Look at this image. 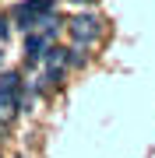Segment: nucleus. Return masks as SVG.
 Returning a JSON list of instances; mask_svg holds the SVG:
<instances>
[{"mask_svg": "<svg viewBox=\"0 0 155 158\" xmlns=\"http://www.w3.org/2000/svg\"><path fill=\"white\" fill-rule=\"evenodd\" d=\"M21 95H25V81L18 70L0 74V127H11L18 113H21Z\"/></svg>", "mask_w": 155, "mask_h": 158, "instance_id": "obj_1", "label": "nucleus"}, {"mask_svg": "<svg viewBox=\"0 0 155 158\" xmlns=\"http://www.w3.org/2000/svg\"><path fill=\"white\" fill-rule=\"evenodd\" d=\"M50 14H53V0H25L14 7V21L21 32H35Z\"/></svg>", "mask_w": 155, "mask_h": 158, "instance_id": "obj_2", "label": "nucleus"}, {"mask_svg": "<svg viewBox=\"0 0 155 158\" xmlns=\"http://www.w3.org/2000/svg\"><path fill=\"white\" fill-rule=\"evenodd\" d=\"M67 32L78 46H92V42L102 39V18L99 14H74L67 21Z\"/></svg>", "mask_w": 155, "mask_h": 158, "instance_id": "obj_3", "label": "nucleus"}, {"mask_svg": "<svg viewBox=\"0 0 155 158\" xmlns=\"http://www.w3.org/2000/svg\"><path fill=\"white\" fill-rule=\"evenodd\" d=\"M71 63H74V56H71V49H67V46H53V49L46 53V60H42V74H46V81L60 85Z\"/></svg>", "mask_w": 155, "mask_h": 158, "instance_id": "obj_4", "label": "nucleus"}]
</instances>
